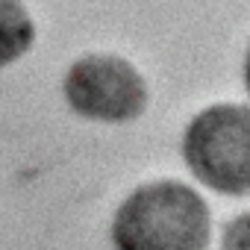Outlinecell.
Wrapping results in <instances>:
<instances>
[{
  "mask_svg": "<svg viewBox=\"0 0 250 250\" xmlns=\"http://www.w3.org/2000/svg\"><path fill=\"white\" fill-rule=\"evenodd\" d=\"M241 80H244V88H247V97H250V47L244 53V65H241Z\"/></svg>",
  "mask_w": 250,
  "mask_h": 250,
  "instance_id": "obj_6",
  "label": "cell"
},
{
  "mask_svg": "<svg viewBox=\"0 0 250 250\" xmlns=\"http://www.w3.org/2000/svg\"><path fill=\"white\" fill-rule=\"evenodd\" d=\"M183 159L191 177L224 197L250 194V106L215 103L183 130Z\"/></svg>",
  "mask_w": 250,
  "mask_h": 250,
  "instance_id": "obj_2",
  "label": "cell"
},
{
  "mask_svg": "<svg viewBox=\"0 0 250 250\" xmlns=\"http://www.w3.org/2000/svg\"><path fill=\"white\" fill-rule=\"evenodd\" d=\"M65 100L85 121L130 124L145 115L150 94L133 62L115 53H88L68 68Z\"/></svg>",
  "mask_w": 250,
  "mask_h": 250,
  "instance_id": "obj_3",
  "label": "cell"
},
{
  "mask_svg": "<svg viewBox=\"0 0 250 250\" xmlns=\"http://www.w3.org/2000/svg\"><path fill=\"white\" fill-rule=\"evenodd\" d=\"M221 250H250V212H241L224 224Z\"/></svg>",
  "mask_w": 250,
  "mask_h": 250,
  "instance_id": "obj_5",
  "label": "cell"
},
{
  "mask_svg": "<svg viewBox=\"0 0 250 250\" xmlns=\"http://www.w3.org/2000/svg\"><path fill=\"white\" fill-rule=\"evenodd\" d=\"M209 238V203L180 180L133 188L112 218L115 250H206Z\"/></svg>",
  "mask_w": 250,
  "mask_h": 250,
  "instance_id": "obj_1",
  "label": "cell"
},
{
  "mask_svg": "<svg viewBox=\"0 0 250 250\" xmlns=\"http://www.w3.org/2000/svg\"><path fill=\"white\" fill-rule=\"evenodd\" d=\"M36 42V24L24 0H0V68L18 62Z\"/></svg>",
  "mask_w": 250,
  "mask_h": 250,
  "instance_id": "obj_4",
  "label": "cell"
}]
</instances>
